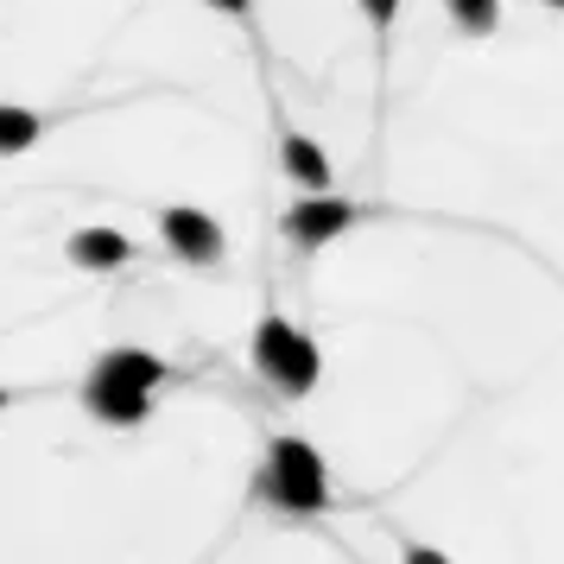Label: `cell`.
<instances>
[{
  "mask_svg": "<svg viewBox=\"0 0 564 564\" xmlns=\"http://www.w3.org/2000/svg\"><path fill=\"white\" fill-rule=\"evenodd\" d=\"M83 406L96 412L102 425H140L153 412V387H133V381H108V375H89L83 387Z\"/></svg>",
  "mask_w": 564,
  "mask_h": 564,
  "instance_id": "obj_5",
  "label": "cell"
},
{
  "mask_svg": "<svg viewBox=\"0 0 564 564\" xmlns=\"http://www.w3.org/2000/svg\"><path fill=\"white\" fill-rule=\"evenodd\" d=\"M0 406H7V393H0Z\"/></svg>",
  "mask_w": 564,
  "mask_h": 564,
  "instance_id": "obj_14",
  "label": "cell"
},
{
  "mask_svg": "<svg viewBox=\"0 0 564 564\" xmlns=\"http://www.w3.org/2000/svg\"><path fill=\"white\" fill-rule=\"evenodd\" d=\"M444 7H451L457 32H469V39H488L501 26V0H444Z\"/></svg>",
  "mask_w": 564,
  "mask_h": 564,
  "instance_id": "obj_9",
  "label": "cell"
},
{
  "mask_svg": "<svg viewBox=\"0 0 564 564\" xmlns=\"http://www.w3.org/2000/svg\"><path fill=\"white\" fill-rule=\"evenodd\" d=\"M209 7H216V13H235V20H248V7H254V0H209Z\"/></svg>",
  "mask_w": 564,
  "mask_h": 564,
  "instance_id": "obj_13",
  "label": "cell"
},
{
  "mask_svg": "<svg viewBox=\"0 0 564 564\" xmlns=\"http://www.w3.org/2000/svg\"><path fill=\"white\" fill-rule=\"evenodd\" d=\"M260 495L285 513H324L330 508L324 457L311 451L305 437H273V444H267V469H260Z\"/></svg>",
  "mask_w": 564,
  "mask_h": 564,
  "instance_id": "obj_1",
  "label": "cell"
},
{
  "mask_svg": "<svg viewBox=\"0 0 564 564\" xmlns=\"http://www.w3.org/2000/svg\"><path fill=\"white\" fill-rule=\"evenodd\" d=\"M356 223V204H343V197H330V191H311L305 204H292L285 209V241L292 248H305V254H317L324 241H336V235Z\"/></svg>",
  "mask_w": 564,
  "mask_h": 564,
  "instance_id": "obj_3",
  "label": "cell"
},
{
  "mask_svg": "<svg viewBox=\"0 0 564 564\" xmlns=\"http://www.w3.org/2000/svg\"><path fill=\"white\" fill-rule=\"evenodd\" d=\"M400 564H451V558H444L437 545H406V552H400Z\"/></svg>",
  "mask_w": 564,
  "mask_h": 564,
  "instance_id": "obj_12",
  "label": "cell"
},
{
  "mask_svg": "<svg viewBox=\"0 0 564 564\" xmlns=\"http://www.w3.org/2000/svg\"><path fill=\"white\" fill-rule=\"evenodd\" d=\"M96 375H108V381H133V387H159L165 381V361L147 356V349H108V356L96 361Z\"/></svg>",
  "mask_w": 564,
  "mask_h": 564,
  "instance_id": "obj_7",
  "label": "cell"
},
{
  "mask_svg": "<svg viewBox=\"0 0 564 564\" xmlns=\"http://www.w3.org/2000/svg\"><path fill=\"white\" fill-rule=\"evenodd\" d=\"M280 153H285V172H292V178L305 184V191H330V159L317 153V147H311L305 133H285V140H280Z\"/></svg>",
  "mask_w": 564,
  "mask_h": 564,
  "instance_id": "obj_8",
  "label": "cell"
},
{
  "mask_svg": "<svg viewBox=\"0 0 564 564\" xmlns=\"http://www.w3.org/2000/svg\"><path fill=\"white\" fill-rule=\"evenodd\" d=\"M254 368L280 387L285 400H305L311 387H317V375H324V356H317V343H311L305 330H292L285 317H260Z\"/></svg>",
  "mask_w": 564,
  "mask_h": 564,
  "instance_id": "obj_2",
  "label": "cell"
},
{
  "mask_svg": "<svg viewBox=\"0 0 564 564\" xmlns=\"http://www.w3.org/2000/svg\"><path fill=\"white\" fill-rule=\"evenodd\" d=\"M64 254L77 260V267H89V273H108V267H121L133 254V241L121 229H77L64 241Z\"/></svg>",
  "mask_w": 564,
  "mask_h": 564,
  "instance_id": "obj_6",
  "label": "cell"
},
{
  "mask_svg": "<svg viewBox=\"0 0 564 564\" xmlns=\"http://www.w3.org/2000/svg\"><path fill=\"white\" fill-rule=\"evenodd\" d=\"M361 13H368V26H375V39L387 45V32H393V20H400V0H361Z\"/></svg>",
  "mask_w": 564,
  "mask_h": 564,
  "instance_id": "obj_11",
  "label": "cell"
},
{
  "mask_svg": "<svg viewBox=\"0 0 564 564\" xmlns=\"http://www.w3.org/2000/svg\"><path fill=\"white\" fill-rule=\"evenodd\" d=\"M32 140H39V115L0 102V159H7V153H26Z\"/></svg>",
  "mask_w": 564,
  "mask_h": 564,
  "instance_id": "obj_10",
  "label": "cell"
},
{
  "mask_svg": "<svg viewBox=\"0 0 564 564\" xmlns=\"http://www.w3.org/2000/svg\"><path fill=\"white\" fill-rule=\"evenodd\" d=\"M552 7H564V0H552Z\"/></svg>",
  "mask_w": 564,
  "mask_h": 564,
  "instance_id": "obj_15",
  "label": "cell"
},
{
  "mask_svg": "<svg viewBox=\"0 0 564 564\" xmlns=\"http://www.w3.org/2000/svg\"><path fill=\"white\" fill-rule=\"evenodd\" d=\"M159 235H165V248H172L178 260H197V267L223 260V229L209 223L204 209H191V204L159 209Z\"/></svg>",
  "mask_w": 564,
  "mask_h": 564,
  "instance_id": "obj_4",
  "label": "cell"
}]
</instances>
